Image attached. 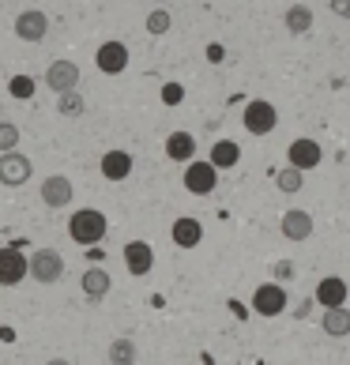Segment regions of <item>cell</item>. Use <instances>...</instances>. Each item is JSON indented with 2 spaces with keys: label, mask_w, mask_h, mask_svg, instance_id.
Returning <instances> with one entry per match:
<instances>
[{
  "label": "cell",
  "mask_w": 350,
  "mask_h": 365,
  "mask_svg": "<svg viewBox=\"0 0 350 365\" xmlns=\"http://www.w3.org/2000/svg\"><path fill=\"white\" fill-rule=\"evenodd\" d=\"M320 328H324L331 339H346V335H350V309H346V305L324 309V320H320Z\"/></svg>",
  "instance_id": "ffe728a7"
},
{
  "label": "cell",
  "mask_w": 350,
  "mask_h": 365,
  "mask_svg": "<svg viewBox=\"0 0 350 365\" xmlns=\"http://www.w3.org/2000/svg\"><path fill=\"white\" fill-rule=\"evenodd\" d=\"M170 237H173V245H177V249H196L200 241H204V226H200V219L181 215V219L170 226Z\"/></svg>",
  "instance_id": "5bb4252c"
},
{
  "label": "cell",
  "mask_w": 350,
  "mask_h": 365,
  "mask_svg": "<svg viewBox=\"0 0 350 365\" xmlns=\"http://www.w3.org/2000/svg\"><path fill=\"white\" fill-rule=\"evenodd\" d=\"M31 173H34V166H31V158H26V155H19V151H4V155H0V185L19 188V185L31 181Z\"/></svg>",
  "instance_id": "5b68a950"
},
{
  "label": "cell",
  "mask_w": 350,
  "mask_h": 365,
  "mask_svg": "<svg viewBox=\"0 0 350 365\" xmlns=\"http://www.w3.org/2000/svg\"><path fill=\"white\" fill-rule=\"evenodd\" d=\"M34 91H38V83H34L31 76H11L8 79V94H11V98H19V102L34 98Z\"/></svg>",
  "instance_id": "cb8c5ba5"
},
{
  "label": "cell",
  "mask_w": 350,
  "mask_h": 365,
  "mask_svg": "<svg viewBox=\"0 0 350 365\" xmlns=\"http://www.w3.org/2000/svg\"><path fill=\"white\" fill-rule=\"evenodd\" d=\"M26 275H31V260L16 245L0 249V287H19Z\"/></svg>",
  "instance_id": "8992f818"
},
{
  "label": "cell",
  "mask_w": 350,
  "mask_h": 365,
  "mask_svg": "<svg viewBox=\"0 0 350 365\" xmlns=\"http://www.w3.org/2000/svg\"><path fill=\"white\" fill-rule=\"evenodd\" d=\"M46 31H49V19L42 8H26L16 16V38H23V42H46Z\"/></svg>",
  "instance_id": "52a82bcc"
},
{
  "label": "cell",
  "mask_w": 350,
  "mask_h": 365,
  "mask_svg": "<svg viewBox=\"0 0 350 365\" xmlns=\"http://www.w3.org/2000/svg\"><path fill=\"white\" fill-rule=\"evenodd\" d=\"M132 173V155L128 151H105L102 155V178L105 181H125Z\"/></svg>",
  "instance_id": "d6986e66"
},
{
  "label": "cell",
  "mask_w": 350,
  "mask_h": 365,
  "mask_svg": "<svg viewBox=\"0 0 350 365\" xmlns=\"http://www.w3.org/2000/svg\"><path fill=\"white\" fill-rule=\"evenodd\" d=\"M94 64H98V72H105V76H120L128 68V46L125 42H102L98 53H94Z\"/></svg>",
  "instance_id": "ba28073f"
},
{
  "label": "cell",
  "mask_w": 350,
  "mask_h": 365,
  "mask_svg": "<svg viewBox=\"0 0 350 365\" xmlns=\"http://www.w3.org/2000/svg\"><path fill=\"white\" fill-rule=\"evenodd\" d=\"M237 162H241V147L234 140H219L211 147V166L215 170H234Z\"/></svg>",
  "instance_id": "44dd1931"
},
{
  "label": "cell",
  "mask_w": 350,
  "mask_h": 365,
  "mask_svg": "<svg viewBox=\"0 0 350 365\" xmlns=\"http://www.w3.org/2000/svg\"><path fill=\"white\" fill-rule=\"evenodd\" d=\"M166 158L170 162H192L196 158V136L192 132H185V128L170 132L166 136Z\"/></svg>",
  "instance_id": "2e32d148"
},
{
  "label": "cell",
  "mask_w": 350,
  "mask_h": 365,
  "mask_svg": "<svg viewBox=\"0 0 350 365\" xmlns=\"http://www.w3.org/2000/svg\"><path fill=\"white\" fill-rule=\"evenodd\" d=\"M19 140H23V132L11 125V120H0V155H4V151H16Z\"/></svg>",
  "instance_id": "83f0119b"
},
{
  "label": "cell",
  "mask_w": 350,
  "mask_h": 365,
  "mask_svg": "<svg viewBox=\"0 0 350 365\" xmlns=\"http://www.w3.org/2000/svg\"><path fill=\"white\" fill-rule=\"evenodd\" d=\"M46 365H72V361H64V358H49Z\"/></svg>",
  "instance_id": "1f68e13d"
},
{
  "label": "cell",
  "mask_w": 350,
  "mask_h": 365,
  "mask_svg": "<svg viewBox=\"0 0 350 365\" xmlns=\"http://www.w3.org/2000/svg\"><path fill=\"white\" fill-rule=\"evenodd\" d=\"M57 110H61V117H79L87 106H83V98H79L76 91H64V94H57Z\"/></svg>",
  "instance_id": "d4e9b609"
},
{
  "label": "cell",
  "mask_w": 350,
  "mask_h": 365,
  "mask_svg": "<svg viewBox=\"0 0 350 365\" xmlns=\"http://www.w3.org/2000/svg\"><path fill=\"white\" fill-rule=\"evenodd\" d=\"M173 26V19H170V11L166 8H155L151 16H147V34H155V38H163L166 31Z\"/></svg>",
  "instance_id": "4316f807"
},
{
  "label": "cell",
  "mask_w": 350,
  "mask_h": 365,
  "mask_svg": "<svg viewBox=\"0 0 350 365\" xmlns=\"http://www.w3.org/2000/svg\"><path fill=\"white\" fill-rule=\"evenodd\" d=\"M72 196H76V188H72L68 178H61V173H53V178L42 181V204L46 207H68Z\"/></svg>",
  "instance_id": "4fadbf2b"
},
{
  "label": "cell",
  "mask_w": 350,
  "mask_h": 365,
  "mask_svg": "<svg viewBox=\"0 0 350 365\" xmlns=\"http://www.w3.org/2000/svg\"><path fill=\"white\" fill-rule=\"evenodd\" d=\"M316 302L324 309H335V305H346V279L339 275H324L316 282Z\"/></svg>",
  "instance_id": "e0dca14e"
},
{
  "label": "cell",
  "mask_w": 350,
  "mask_h": 365,
  "mask_svg": "<svg viewBox=\"0 0 350 365\" xmlns=\"http://www.w3.org/2000/svg\"><path fill=\"white\" fill-rule=\"evenodd\" d=\"M105 230H110V222H105V215L102 211H94V207H79L72 219H68V237L76 241V245H98V241L105 237Z\"/></svg>",
  "instance_id": "6da1fadb"
},
{
  "label": "cell",
  "mask_w": 350,
  "mask_h": 365,
  "mask_svg": "<svg viewBox=\"0 0 350 365\" xmlns=\"http://www.w3.org/2000/svg\"><path fill=\"white\" fill-rule=\"evenodd\" d=\"M46 87L53 94H64V91H76L79 87V68L72 61H53L46 68Z\"/></svg>",
  "instance_id": "30bf717a"
},
{
  "label": "cell",
  "mask_w": 350,
  "mask_h": 365,
  "mask_svg": "<svg viewBox=\"0 0 350 365\" xmlns=\"http://www.w3.org/2000/svg\"><path fill=\"white\" fill-rule=\"evenodd\" d=\"M241 125H245L249 136H272L275 125H279V110L267 98H252V102H245V110H241Z\"/></svg>",
  "instance_id": "7a4b0ae2"
},
{
  "label": "cell",
  "mask_w": 350,
  "mask_h": 365,
  "mask_svg": "<svg viewBox=\"0 0 350 365\" xmlns=\"http://www.w3.org/2000/svg\"><path fill=\"white\" fill-rule=\"evenodd\" d=\"M320 158H324V151H320V143H316V140H309V136L294 140V143H290V151H287V162H290V166H298L302 173H305V170H316V166H320Z\"/></svg>",
  "instance_id": "8fae6325"
},
{
  "label": "cell",
  "mask_w": 350,
  "mask_h": 365,
  "mask_svg": "<svg viewBox=\"0 0 350 365\" xmlns=\"http://www.w3.org/2000/svg\"><path fill=\"white\" fill-rule=\"evenodd\" d=\"M219 185V170L211 166V158H192L185 162V188L192 196H211Z\"/></svg>",
  "instance_id": "3957f363"
},
{
  "label": "cell",
  "mask_w": 350,
  "mask_h": 365,
  "mask_svg": "<svg viewBox=\"0 0 350 365\" xmlns=\"http://www.w3.org/2000/svg\"><path fill=\"white\" fill-rule=\"evenodd\" d=\"M272 275H275V279H287V282H290V279H294V264H290V260H279V264L272 267Z\"/></svg>",
  "instance_id": "f546056e"
},
{
  "label": "cell",
  "mask_w": 350,
  "mask_h": 365,
  "mask_svg": "<svg viewBox=\"0 0 350 365\" xmlns=\"http://www.w3.org/2000/svg\"><path fill=\"white\" fill-rule=\"evenodd\" d=\"M79 287H83V294L91 297V302H102V297L110 294L113 279H110V272H105V267H87L83 279H79Z\"/></svg>",
  "instance_id": "ac0fdd59"
},
{
  "label": "cell",
  "mask_w": 350,
  "mask_h": 365,
  "mask_svg": "<svg viewBox=\"0 0 350 365\" xmlns=\"http://www.w3.org/2000/svg\"><path fill=\"white\" fill-rule=\"evenodd\" d=\"M181 98H185V91H181L177 83H166V87H163V102H166V106H177Z\"/></svg>",
  "instance_id": "f1b7e54d"
},
{
  "label": "cell",
  "mask_w": 350,
  "mask_h": 365,
  "mask_svg": "<svg viewBox=\"0 0 350 365\" xmlns=\"http://www.w3.org/2000/svg\"><path fill=\"white\" fill-rule=\"evenodd\" d=\"M125 267L132 275H147L155 267V249L147 241H128L125 245Z\"/></svg>",
  "instance_id": "9a60e30c"
},
{
  "label": "cell",
  "mask_w": 350,
  "mask_h": 365,
  "mask_svg": "<svg viewBox=\"0 0 350 365\" xmlns=\"http://www.w3.org/2000/svg\"><path fill=\"white\" fill-rule=\"evenodd\" d=\"M31 279L49 287V282H61L64 279V256L57 249H38L31 252Z\"/></svg>",
  "instance_id": "277c9868"
},
{
  "label": "cell",
  "mask_w": 350,
  "mask_h": 365,
  "mask_svg": "<svg viewBox=\"0 0 350 365\" xmlns=\"http://www.w3.org/2000/svg\"><path fill=\"white\" fill-rule=\"evenodd\" d=\"M252 309H257L260 317H279L282 309H287V290H282L279 282H264V287H257V294H252Z\"/></svg>",
  "instance_id": "9c48e42d"
},
{
  "label": "cell",
  "mask_w": 350,
  "mask_h": 365,
  "mask_svg": "<svg viewBox=\"0 0 350 365\" xmlns=\"http://www.w3.org/2000/svg\"><path fill=\"white\" fill-rule=\"evenodd\" d=\"M331 11H335V16H346V19H350V0H331Z\"/></svg>",
  "instance_id": "4dcf8cb0"
},
{
  "label": "cell",
  "mask_w": 350,
  "mask_h": 365,
  "mask_svg": "<svg viewBox=\"0 0 350 365\" xmlns=\"http://www.w3.org/2000/svg\"><path fill=\"white\" fill-rule=\"evenodd\" d=\"M282 23H287V34H309V31H313V8L294 4V8H287Z\"/></svg>",
  "instance_id": "7402d4cb"
},
{
  "label": "cell",
  "mask_w": 350,
  "mask_h": 365,
  "mask_svg": "<svg viewBox=\"0 0 350 365\" xmlns=\"http://www.w3.org/2000/svg\"><path fill=\"white\" fill-rule=\"evenodd\" d=\"M275 185L282 188V192H302V170H298V166H290V162H287V170H279Z\"/></svg>",
  "instance_id": "484cf974"
},
{
  "label": "cell",
  "mask_w": 350,
  "mask_h": 365,
  "mask_svg": "<svg viewBox=\"0 0 350 365\" xmlns=\"http://www.w3.org/2000/svg\"><path fill=\"white\" fill-rule=\"evenodd\" d=\"M279 230H282V237H287V241H309V237H313V215L302 211V207H290L287 215H282Z\"/></svg>",
  "instance_id": "7c38bea8"
},
{
  "label": "cell",
  "mask_w": 350,
  "mask_h": 365,
  "mask_svg": "<svg viewBox=\"0 0 350 365\" xmlns=\"http://www.w3.org/2000/svg\"><path fill=\"white\" fill-rule=\"evenodd\" d=\"M105 358H110V365H136V358H140V350H136V343L132 339H113L110 343V350H105Z\"/></svg>",
  "instance_id": "603a6c76"
}]
</instances>
